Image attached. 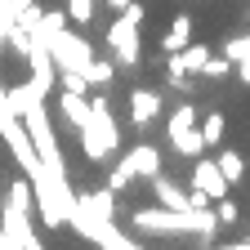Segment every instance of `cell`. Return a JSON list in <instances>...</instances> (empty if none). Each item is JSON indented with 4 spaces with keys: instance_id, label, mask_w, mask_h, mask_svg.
<instances>
[{
    "instance_id": "obj_4",
    "label": "cell",
    "mask_w": 250,
    "mask_h": 250,
    "mask_svg": "<svg viewBox=\"0 0 250 250\" xmlns=\"http://www.w3.org/2000/svg\"><path fill=\"white\" fill-rule=\"evenodd\" d=\"M139 27L143 22H134V18H125V14H116L112 22H107V49H112V58H116V67H134V62L143 58L139 54Z\"/></svg>"
},
{
    "instance_id": "obj_14",
    "label": "cell",
    "mask_w": 250,
    "mask_h": 250,
    "mask_svg": "<svg viewBox=\"0 0 250 250\" xmlns=\"http://www.w3.org/2000/svg\"><path fill=\"white\" fill-rule=\"evenodd\" d=\"M170 147H174L179 156H192V161H197V156L206 152V139H201V121H197V125H188V130H170Z\"/></svg>"
},
{
    "instance_id": "obj_12",
    "label": "cell",
    "mask_w": 250,
    "mask_h": 250,
    "mask_svg": "<svg viewBox=\"0 0 250 250\" xmlns=\"http://www.w3.org/2000/svg\"><path fill=\"white\" fill-rule=\"evenodd\" d=\"M76 206H81L85 214H94V219H116V192H112V188H94V192H81V197H76Z\"/></svg>"
},
{
    "instance_id": "obj_23",
    "label": "cell",
    "mask_w": 250,
    "mask_h": 250,
    "mask_svg": "<svg viewBox=\"0 0 250 250\" xmlns=\"http://www.w3.org/2000/svg\"><path fill=\"white\" fill-rule=\"evenodd\" d=\"M94 9H99V0H67V18L76 27H89L94 22Z\"/></svg>"
},
{
    "instance_id": "obj_25",
    "label": "cell",
    "mask_w": 250,
    "mask_h": 250,
    "mask_svg": "<svg viewBox=\"0 0 250 250\" xmlns=\"http://www.w3.org/2000/svg\"><path fill=\"white\" fill-rule=\"evenodd\" d=\"M228 72H237V67H232V62H228L224 54H210V62H206V72H201V76H210V81H224Z\"/></svg>"
},
{
    "instance_id": "obj_5",
    "label": "cell",
    "mask_w": 250,
    "mask_h": 250,
    "mask_svg": "<svg viewBox=\"0 0 250 250\" xmlns=\"http://www.w3.org/2000/svg\"><path fill=\"white\" fill-rule=\"evenodd\" d=\"M18 121L27 125V134H31V143H36V152L45 156V166H62V161H58V139H54V125H49V107H45V99H36Z\"/></svg>"
},
{
    "instance_id": "obj_30",
    "label": "cell",
    "mask_w": 250,
    "mask_h": 250,
    "mask_svg": "<svg viewBox=\"0 0 250 250\" xmlns=\"http://www.w3.org/2000/svg\"><path fill=\"white\" fill-rule=\"evenodd\" d=\"M99 5H103V9H116V14H121L125 5H130V0H99Z\"/></svg>"
},
{
    "instance_id": "obj_21",
    "label": "cell",
    "mask_w": 250,
    "mask_h": 250,
    "mask_svg": "<svg viewBox=\"0 0 250 250\" xmlns=\"http://www.w3.org/2000/svg\"><path fill=\"white\" fill-rule=\"evenodd\" d=\"M197 121H201V112H197L192 103H179V107L170 112V121H166V134H170V130H188V125H197Z\"/></svg>"
},
{
    "instance_id": "obj_15",
    "label": "cell",
    "mask_w": 250,
    "mask_h": 250,
    "mask_svg": "<svg viewBox=\"0 0 250 250\" xmlns=\"http://www.w3.org/2000/svg\"><path fill=\"white\" fill-rule=\"evenodd\" d=\"M188 41H192V18H188V14H174V22L166 27V36H161V49L166 54H179Z\"/></svg>"
},
{
    "instance_id": "obj_3",
    "label": "cell",
    "mask_w": 250,
    "mask_h": 250,
    "mask_svg": "<svg viewBox=\"0 0 250 250\" xmlns=\"http://www.w3.org/2000/svg\"><path fill=\"white\" fill-rule=\"evenodd\" d=\"M31 192H36V210H41L45 228H62L72 219L76 197H72V183H67V170L62 166H45L36 179H31Z\"/></svg>"
},
{
    "instance_id": "obj_18",
    "label": "cell",
    "mask_w": 250,
    "mask_h": 250,
    "mask_svg": "<svg viewBox=\"0 0 250 250\" xmlns=\"http://www.w3.org/2000/svg\"><path fill=\"white\" fill-rule=\"evenodd\" d=\"M5 206H18V210H31L36 206V192H31V179L22 174V179H14V188H9V201Z\"/></svg>"
},
{
    "instance_id": "obj_2",
    "label": "cell",
    "mask_w": 250,
    "mask_h": 250,
    "mask_svg": "<svg viewBox=\"0 0 250 250\" xmlns=\"http://www.w3.org/2000/svg\"><path fill=\"white\" fill-rule=\"evenodd\" d=\"M89 103H94V116L76 130L81 134V152H85L89 166H107L112 156L121 152V125H116V116H112L103 94H89Z\"/></svg>"
},
{
    "instance_id": "obj_24",
    "label": "cell",
    "mask_w": 250,
    "mask_h": 250,
    "mask_svg": "<svg viewBox=\"0 0 250 250\" xmlns=\"http://www.w3.org/2000/svg\"><path fill=\"white\" fill-rule=\"evenodd\" d=\"M219 54H224V58L232 62V67H237V62H241V58L250 54V36H228V41H224V49H219Z\"/></svg>"
},
{
    "instance_id": "obj_16",
    "label": "cell",
    "mask_w": 250,
    "mask_h": 250,
    "mask_svg": "<svg viewBox=\"0 0 250 250\" xmlns=\"http://www.w3.org/2000/svg\"><path fill=\"white\" fill-rule=\"evenodd\" d=\"M179 54H183V62H188V72H192V76H201L206 62H210V45H197V41H188Z\"/></svg>"
},
{
    "instance_id": "obj_7",
    "label": "cell",
    "mask_w": 250,
    "mask_h": 250,
    "mask_svg": "<svg viewBox=\"0 0 250 250\" xmlns=\"http://www.w3.org/2000/svg\"><path fill=\"white\" fill-rule=\"evenodd\" d=\"M41 250V237L31 232V210H18V206H5L0 214V250Z\"/></svg>"
},
{
    "instance_id": "obj_19",
    "label": "cell",
    "mask_w": 250,
    "mask_h": 250,
    "mask_svg": "<svg viewBox=\"0 0 250 250\" xmlns=\"http://www.w3.org/2000/svg\"><path fill=\"white\" fill-rule=\"evenodd\" d=\"M85 76H89V85H94V89L107 85V81L116 76V58H94L89 67H85Z\"/></svg>"
},
{
    "instance_id": "obj_8",
    "label": "cell",
    "mask_w": 250,
    "mask_h": 250,
    "mask_svg": "<svg viewBox=\"0 0 250 250\" xmlns=\"http://www.w3.org/2000/svg\"><path fill=\"white\" fill-rule=\"evenodd\" d=\"M192 188H201L210 201H219V197H228L232 183H228L224 170H219V161H201V156H197V161H192Z\"/></svg>"
},
{
    "instance_id": "obj_10",
    "label": "cell",
    "mask_w": 250,
    "mask_h": 250,
    "mask_svg": "<svg viewBox=\"0 0 250 250\" xmlns=\"http://www.w3.org/2000/svg\"><path fill=\"white\" fill-rule=\"evenodd\" d=\"M58 112H62V121H67L72 130H81V125L94 116V103H89V94H67V89H58Z\"/></svg>"
},
{
    "instance_id": "obj_27",
    "label": "cell",
    "mask_w": 250,
    "mask_h": 250,
    "mask_svg": "<svg viewBox=\"0 0 250 250\" xmlns=\"http://www.w3.org/2000/svg\"><path fill=\"white\" fill-rule=\"evenodd\" d=\"M130 183H134V174L125 170L121 161H116V166H112V174H107V188H112V192H125V188H130Z\"/></svg>"
},
{
    "instance_id": "obj_28",
    "label": "cell",
    "mask_w": 250,
    "mask_h": 250,
    "mask_svg": "<svg viewBox=\"0 0 250 250\" xmlns=\"http://www.w3.org/2000/svg\"><path fill=\"white\" fill-rule=\"evenodd\" d=\"M214 214H219V224H237V206H232L228 197H219V201H214Z\"/></svg>"
},
{
    "instance_id": "obj_22",
    "label": "cell",
    "mask_w": 250,
    "mask_h": 250,
    "mask_svg": "<svg viewBox=\"0 0 250 250\" xmlns=\"http://www.w3.org/2000/svg\"><path fill=\"white\" fill-rule=\"evenodd\" d=\"M166 76L174 81V89H188V81H192V72H188L183 54H166Z\"/></svg>"
},
{
    "instance_id": "obj_17",
    "label": "cell",
    "mask_w": 250,
    "mask_h": 250,
    "mask_svg": "<svg viewBox=\"0 0 250 250\" xmlns=\"http://www.w3.org/2000/svg\"><path fill=\"white\" fill-rule=\"evenodd\" d=\"M214 161H219V170L228 174V183H241V179H246V156H241V152H219Z\"/></svg>"
},
{
    "instance_id": "obj_9",
    "label": "cell",
    "mask_w": 250,
    "mask_h": 250,
    "mask_svg": "<svg viewBox=\"0 0 250 250\" xmlns=\"http://www.w3.org/2000/svg\"><path fill=\"white\" fill-rule=\"evenodd\" d=\"M121 166L130 170L134 179H156V174H161V152H156L152 143H139V147H130L121 156Z\"/></svg>"
},
{
    "instance_id": "obj_1",
    "label": "cell",
    "mask_w": 250,
    "mask_h": 250,
    "mask_svg": "<svg viewBox=\"0 0 250 250\" xmlns=\"http://www.w3.org/2000/svg\"><path fill=\"white\" fill-rule=\"evenodd\" d=\"M134 228L139 232H156V237H174V232H201L214 237L219 232V214L210 206H188V210H170L156 201L152 210H134Z\"/></svg>"
},
{
    "instance_id": "obj_26",
    "label": "cell",
    "mask_w": 250,
    "mask_h": 250,
    "mask_svg": "<svg viewBox=\"0 0 250 250\" xmlns=\"http://www.w3.org/2000/svg\"><path fill=\"white\" fill-rule=\"evenodd\" d=\"M41 18H45V9L36 5V0H31V5H18V27H27V31H31Z\"/></svg>"
},
{
    "instance_id": "obj_13",
    "label": "cell",
    "mask_w": 250,
    "mask_h": 250,
    "mask_svg": "<svg viewBox=\"0 0 250 250\" xmlns=\"http://www.w3.org/2000/svg\"><path fill=\"white\" fill-rule=\"evenodd\" d=\"M152 197L161 201V206H170V210H188V206H192V192H188V188H179V183H170L166 174L152 179Z\"/></svg>"
},
{
    "instance_id": "obj_11",
    "label": "cell",
    "mask_w": 250,
    "mask_h": 250,
    "mask_svg": "<svg viewBox=\"0 0 250 250\" xmlns=\"http://www.w3.org/2000/svg\"><path fill=\"white\" fill-rule=\"evenodd\" d=\"M156 116H161V94L156 89H134L130 94V121L134 125H152Z\"/></svg>"
},
{
    "instance_id": "obj_20",
    "label": "cell",
    "mask_w": 250,
    "mask_h": 250,
    "mask_svg": "<svg viewBox=\"0 0 250 250\" xmlns=\"http://www.w3.org/2000/svg\"><path fill=\"white\" fill-rule=\"evenodd\" d=\"M224 116H219V112H210V116H201V139H206V147H219V143H224Z\"/></svg>"
},
{
    "instance_id": "obj_29",
    "label": "cell",
    "mask_w": 250,
    "mask_h": 250,
    "mask_svg": "<svg viewBox=\"0 0 250 250\" xmlns=\"http://www.w3.org/2000/svg\"><path fill=\"white\" fill-rule=\"evenodd\" d=\"M237 81H241V85H250V54L237 62Z\"/></svg>"
},
{
    "instance_id": "obj_6",
    "label": "cell",
    "mask_w": 250,
    "mask_h": 250,
    "mask_svg": "<svg viewBox=\"0 0 250 250\" xmlns=\"http://www.w3.org/2000/svg\"><path fill=\"white\" fill-rule=\"evenodd\" d=\"M49 54H54L58 67H72V72H85L94 62V45L81 36V31H67V27H62L58 36H49Z\"/></svg>"
}]
</instances>
